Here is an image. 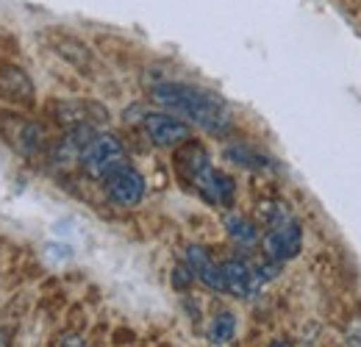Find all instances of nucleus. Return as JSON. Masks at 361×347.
<instances>
[{
    "mask_svg": "<svg viewBox=\"0 0 361 347\" xmlns=\"http://www.w3.org/2000/svg\"><path fill=\"white\" fill-rule=\"evenodd\" d=\"M226 159L233 162V164H239V167H245V170H270V164H272L267 156H262L259 150H253V147H247V145L228 147Z\"/></svg>",
    "mask_w": 361,
    "mask_h": 347,
    "instance_id": "12",
    "label": "nucleus"
},
{
    "mask_svg": "<svg viewBox=\"0 0 361 347\" xmlns=\"http://www.w3.org/2000/svg\"><path fill=\"white\" fill-rule=\"evenodd\" d=\"M183 264H186L189 275L197 278L203 286H209V289H214V292H226V284H223V264H217V261L212 259V253H209L206 248H197V245L186 248Z\"/></svg>",
    "mask_w": 361,
    "mask_h": 347,
    "instance_id": "9",
    "label": "nucleus"
},
{
    "mask_svg": "<svg viewBox=\"0 0 361 347\" xmlns=\"http://www.w3.org/2000/svg\"><path fill=\"white\" fill-rule=\"evenodd\" d=\"M0 136L3 142L17 150L25 159H34L45 150V130L39 128L34 120L20 117V114H0Z\"/></svg>",
    "mask_w": 361,
    "mask_h": 347,
    "instance_id": "6",
    "label": "nucleus"
},
{
    "mask_svg": "<svg viewBox=\"0 0 361 347\" xmlns=\"http://www.w3.org/2000/svg\"><path fill=\"white\" fill-rule=\"evenodd\" d=\"M176 167H178L180 178L212 206H220V209H228L233 203V178L226 175L223 170H217L206 153L203 145L186 139L176 153Z\"/></svg>",
    "mask_w": 361,
    "mask_h": 347,
    "instance_id": "2",
    "label": "nucleus"
},
{
    "mask_svg": "<svg viewBox=\"0 0 361 347\" xmlns=\"http://www.w3.org/2000/svg\"><path fill=\"white\" fill-rule=\"evenodd\" d=\"M226 231L233 242H239V245H245V248H250V245L259 242V228L247 217H242V214H228Z\"/></svg>",
    "mask_w": 361,
    "mask_h": 347,
    "instance_id": "13",
    "label": "nucleus"
},
{
    "mask_svg": "<svg viewBox=\"0 0 361 347\" xmlns=\"http://www.w3.org/2000/svg\"><path fill=\"white\" fill-rule=\"evenodd\" d=\"M275 272H278L275 261L262 267V264L231 259L223 264V284H226V292H231V295H236L242 300H253L264 289V284L275 278Z\"/></svg>",
    "mask_w": 361,
    "mask_h": 347,
    "instance_id": "5",
    "label": "nucleus"
},
{
    "mask_svg": "<svg viewBox=\"0 0 361 347\" xmlns=\"http://www.w3.org/2000/svg\"><path fill=\"white\" fill-rule=\"evenodd\" d=\"M56 111H59V120H61L67 128H92L94 123H103V120H106V111H103L97 103H90V100L59 103Z\"/></svg>",
    "mask_w": 361,
    "mask_h": 347,
    "instance_id": "10",
    "label": "nucleus"
},
{
    "mask_svg": "<svg viewBox=\"0 0 361 347\" xmlns=\"http://www.w3.org/2000/svg\"><path fill=\"white\" fill-rule=\"evenodd\" d=\"M128 164V153L123 142L111 133H92L84 153H81V167L90 178L106 181L109 175Z\"/></svg>",
    "mask_w": 361,
    "mask_h": 347,
    "instance_id": "4",
    "label": "nucleus"
},
{
    "mask_svg": "<svg viewBox=\"0 0 361 347\" xmlns=\"http://www.w3.org/2000/svg\"><path fill=\"white\" fill-rule=\"evenodd\" d=\"M150 95L164 111H173L176 117L186 120L189 126H197V128L217 133V136H223L233 128L231 109L214 92H206V89L192 87V84H170L167 81V84L153 87Z\"/></svg>",
    "mask_w": 361,
    "mask_h": 347,
    "instance_id": "1",
    "label": "nucleus"
},
{
    "mask_svg": "<svg viewBox=\"0 0 361 347\" xmlns=\"http://www.w3.org/2000/svg\"><path fill=\"white\" fill-rule=\"evenodd\" d=\"M0 92L17 103H34V84L17 67H8L0 73Z\"/></svg>",
    "mask_w": 361,
    "mask_h": 347,
    "instance_id": "11",
    "label": "nucleus"
},
{
    "mask_svg": "<svg viewBox=\"0 0 361 347\" xmlns=\"http://www.w3.org/2000/svg\"><path fill=\"white\" fill-rule=\"evenodd\" d=\"M142 128H145L147 139L156 147H180L186 139H192L189 123H183L173 111H150V114H145Z\"/></svg>",
    "mask_w": 361,
    "mask_h": 347,
    "instance_id": "7",
    "label": "nucleus"
},
{
    "mask_svg": "<svg viewBox=\"0 0 361 347\" xmlns=\"http://www.w3.org/2000/svg\"><path fill=\"white\" fill-rule=\"evenodd\" d=\"M103 183H106V195L111 197V203H117L123 209H131L145 197V178L142 173H136L131 164L114 170Z\"/></svg>",
    "mask_w": 361,
    "mask_h": 347,
    "instance_id": "8",
    "label": "nucleus"
},
{
    "mask_svg": "<svg viewBox=\"0 0 361 347\" xmlns=\"http://www.w3.org/2000/svg\"><path fill=\"white\" fill-rule=\"evenodd\" d=\"M262 219H264V236H262V248L267 261L283 264L292 261L303 250V228L300 222L292 217L289 206L281 200H264L262 203Z\"/></svg>",
    "mask_w": 361,
    "mask_h": 347,
    "instance_id": "3",
    "label": "nucleus"
},
{
    "mask_svg": "<svg viewBox=\"0 0 361 347\" xmlns=\"http://www.w3.org/2000/svg\"><path fill=\"white\" fill-rule=\"evenodd\" d=\"M0 345H6V334L3 331H0Z\"/></svg>",
    "mask_w": 361,
    "mask_h": 347,
    "instance_id": "15",
    "label": "nucleus"
},
{
    "mask_svg": "<svg viewBox=\"0 0 361 347\" xmlns=\"http://www.w3.org/2000/svg\"><path fill=\"white\" fill-rule=\"evenodd\" d=\"M209 342L212 345H228L236 336V317L231 311H220L209 325Z\"/></svg>",
    "mask_w": 361,
    "mask_h": 347,
    "instance_id": "14",
    "label": "nucleus"
}]
</instances>
